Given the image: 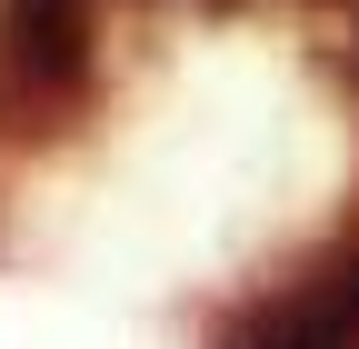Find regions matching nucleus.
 Instances as JSON below:
<instances>
[{
	"label": "nucleus",
	"mask_w": 359,
	"mask_h": 349,
	"mask_svg": "<svg viewBox=\"0 0 359 349\" xmlns=\"http://www.w3.org/2000/svg\"><path fill=\"white\" fill-rule=\"evenodd\" d=\"M240 349H359V270H339L330 289L290 299L280 320H259Z\"/></svg>",
	"instance_id": "nucleus-1"
},
{
	"label": "nucleus",
	"mask_w": 359,
	"mask_h": 349,
	"mask_svg": "<svg viewBox=\"0 0 359 349\" xmlns=\"http://www.w3.org/2000/svg\"><path fill=\"white\" fill-rule=\"evenodd\" d=\"M11 60L30 70V80H60L70 60H80V0H11Z\"/></svg>",
	"instance_id": "nucleus-2"
}]
</instances>
